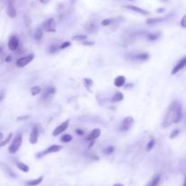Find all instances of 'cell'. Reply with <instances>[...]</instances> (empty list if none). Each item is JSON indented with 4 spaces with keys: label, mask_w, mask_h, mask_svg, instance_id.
<instances>
[{
    "label": "cell",
    "mask_w": 186,
    "mask_h": 186,
    "mask_svg": "<svg viewBox=\"0 0 186 186\" xmlns=\"http://www.w3.org/2000/svg\"><path fill=\"white\" fill-rule=\"evenodd\" d=\"M43 176H40L36 179H34V180H30V181H27L26 183V185L27 186H36L38 184H40L43 181Z\"/></svg>",
    "instance_id": "5bb4252c"
},
{
    "label": "cell",
    "mask_w": 186,
    "mask_h": 186,
    "mask_svg": "<svg viewBox=\"0 0 186 186\" xmlns=\"http://www.w3.org/2000/svg\"><path fill=\"white\" fill-rule=\"evenodd\" d=\"M22 141H23V136L21 134H17L15 138V140L13 141L12 144L10 145L9 149H8L9 152L10 153H16L19 150V148L21 147Z\"/></svg>",
    "instance_id": "7a4b0ae2"
},
{
    "label": "cell",
    "mask_w": 186,
    "mask_h": 186,
    "mask_svg": "<svg viewBox=\"0 0 186 186\" xmlns=\"http://www.w3.org/2000/svg\"><path fill=\"white\" fill-rule=\"evenodd\" d=\"M114 83L115 87H118V88L123 87L124 83H125V78H124V76H118V77L115 78Z\"/></svg>",
    "instance_id": "9a60e30c"
},
{
    "label": "cell",
    "mask_w": 186,
    "mask_h": 186,
    "mask_svg": "<svg viewBox=\"0 0 186 186\" xmlns=\"http://www.w3.org/2000/svg\"><path fill=\"white\" fill-rule=\"evenodd\" d=\"M85 30H87L88 32H94L96 30V25L93 22H88L85 25Z\"/></svg>",
    "instance_id": "e0dca14e"
},
{
    "label": "cell",
    "mask_w": 186,
    "mask_h": 186,
    "mask_svg": "<svg viewBox=\"0 0 186 186\" xmlns=\"http://www.w3.org/2000/svg\"><path fill=\"white\" fill-rule=\"evenodd\" d=\"M164 18L163 17H157V18H150V19H147V24H155V23H159V22H162Z\"/></svg>",
    "instance_id": "7402d4cb"
},
{
    "label": "cell",
    "mask_w": 186,
    "mask_h": 186,
    "mask_svg": "<svg viewBox=\"0 0 186 186\" xmlns=\"http://www.w3.org/2000/svg\"><path fill=\"white\" fill-rule=\"evenodd\" d=\"M42 37H43V29H42L41 27H39V28L36 29V31H35V37L36 40H40V39L42 38Z\"/></svg>",
    "instance_id": "ffe728a7"
},
{
    "label": "cell",
    "mask_w": 186,
    "mask_h": 186,
    "mask_svg": "<svg viewBox=\"0 0 186 186\" xmlns=\"http://www.w3.org/2000/svg\"><path fill=\"white\" fill-rule=\"evenodd\" d=\"M125 7L126 8H128V9H130V10H133V11H134V12H137V13H139L141 15H149L150 13L148 12V11H146V10H144V9H142V8H140V7H137V6H125Z\"/></svg>",
    "instance_id": "8fae6325"
},
{
    "label": "cell",
    "mask_w": 186,
    "mask_h": 186,
    "mask_svg": "<svg viewBox=\"0 0 186 186\" xmlns=\"http://www.w3.org/2000/svg\"><path fill=\"white\" fill-rule=\"evenodd\" d=\"M183 117V107L177 102L173 101L171 103L168 111L166 112L163 120V127L167 128L170 127L173 123H178Z\"/></svg>",
    "instance_id": "6da1fadb"
},
{
    "label": "cell",
    "mask_w": 186,
    "mask_h": 186,
    "mask_svg": "<svg viewBox=\"0 0 186 186\" xmlns=\"http://www.w3.org/2000/svg\"><path fill=\"white\" fill-rule=\"evenodd\" d=\"M68 125H69V119H66L65 121H64L63 123H61L59 126H57V127L54 130V132H53V136H58L59 134H61L62 132H64L67 129Z\"/></svg>",
    "instance_id": "277c9868"
},
{
    "label": "cell",
    "mask_w": 186,
    "mask_h": 186,
    "mask_svg": "<svg viewBox=\"0 0 186 186\" xmlns=\"http://www.w3.org/2000/svg\"><path fill=\"white\" fill-rule=\"evenodd\" d=\"M160 178H161V177H160L159 175H158V176H155V178H153L145 186H157L158 185V184H159Z\"/></svg>",
    "instance_id": "d6986e66"
},
{
    "label": "cell",
    "mask_w": 186,
    "mask_h": 186,
    "mask_svg": "<svg viewBox=\"0 0 186 186\" xmlns=\"http://www.w3.org/2000/svg\"><path fill=\"white\" fill-rule=\"evenodd\" d=\"M45 29L48 32H55L56 31V21L54 18H48L44 24Z\"/></svg>",
    "instance_id": "5b68a950"
},
{
    "label": "cell",
    "mask_w": 186,
    "mask_h": 186,
    "mask_svg": "<svg viewBox=\"0 0 186 186\" xmlns=\"http://www.w3.org/2000/svg\"><path fill=\"white\" fill-rule=\"evenodd\" d=\"M55 93H56V89L53 88V87H50V88L47 89V90H46V92H45V94L43 95V99L47 100V101H49V100H51L53 98V96L55 95Z\"/></svg>",
    "instance_id": "30bf717a"
},
{
    "label": "cell",
    "mask_w": 186,
    "mask_h": 186,
    "mask_svg": "<svg viewBox=\"0 0 186 186\" xmlns=\"http://www.w3.org/2000/svg\"><path fill=\"white\" fill-rule=\"evenodd\" d=\"M16 166H17V168L20 170V171H22L24 172H28V171H29V167L27 164L23 163V162H16Z\"/></svg>",
    "instance_id": "ac0fdd59"
},
{
    "label": "cell",
    "mask_w": 186,
    "mask_h": 186,
    "mask_svg": "<svg viewBox=\"0 0 186 186\" xmlns=\"http://www.w3.org/2000/svg\"><path fill=\"white\" fill-rule=\"evenodd\" d=\"M12 135H13L12 133H9V135L7 136V138H6L5 141H1V146H2V147H3V146H5V145H6V143H7V142H8V141L11 140Z\"/></svg>",
    "instance_id": "f1b7e54d"
},
{
    "label": "cell",
    "mask_w": 186,
    "mask_h": 186,
    "mask_svg": "<svg viewBox=\"0 0 186 186\" xmlns=\"http://www.w3.org/2000/svg\"><path fill=\"white\" fill-rule=\"evenodd\" d=\"M83 44L84 45H93V42H91V43H89V42H84Z\"/></svg>",
    "instance_id": "d590c367"
},
{
    "label": "cell",
    "mask_w": 186,
    "mask_h": 186,
    "mask_svg": "<svg viewBox=\"0 0 186 186\" xmlns=\"http://www.w3.org/2000/svg\"><path fill=\"white\" fill-rule=\"evenodd\" d=\"M7 15L12 18L16 17V9L12 3H9V5L7 6Z\"/></svg>",
    "instance_id": "7c38bea8"
},
{
    "label": "cell",
    "mask_w": 186,
    "mask_h": 186,
    "mask_svg": "<svg viewBox=\"0 0 186 186\" xmlns=\"http://www.w3.org/2000/svg\"><path fill=\"white\" fill-rule=\"evenodd\" d=\"M149 58V55L146 54V53H142V54H138L136 56V58L137 59H141V60H145Z\"/></svg>",
    "instance_id": "484cf974"
},
{
    "label": "cell",
    "mask_w": 186,
    "mask_h": 186,
    "mask_svg": "<svg viewBox=\"0 0 186 186\" xmlns=\"http://www.w3.org/2000/svg\"><path fill=\"white\" fill-rule=\"evenodd\" d=\"M178 133H179V131H178V130H175V132H172V134H171L170 138H171V139H172V138L176 137Z\"/></svg>",
    "instance_id": "d6a6232c"
},
{
    "label": "cell",
    "mask_w": 186,
    "mask_h": 186,
    "mask_svg": "<svg viewBox=\"0 0 186 186\" xmlns=\"http://www.w3.org/2000/svg\"><path fill=\"white\" fill-rule=\"evenodd\" d=\"M72 136L69 135V134H65V135H64L61 138V141H62L63 142H70L71 141H72Z\"/></svg>",
    "instance_id": "4316f807"
},
{
    "label": "cell",
    "mask_w": 186,
    "mask_h": 186,
    "mask_svg": "<svg viewBox=\"0 0 186 186\" xmlns=\"http://www.w3.org/2000/svg\"><path fill=\"white\" fill-rule=\"evenodd\" d=\"M134 124V118L131 116H128L124 119L121 124V130L122 131H128Z\"/></svg>",
    "instance_id": "8992f818"
},
{
    "label": "cell",
    "mask_w": 186,
    "mask_h": 186,
    "mask_svg": "<svg viewBox=\"0 0 186 186\" xmlns=\"http://www.w3.org/2000/svg\"><path fill=\"white\" fill-rule=\"evenodd\" d=\"M113 151H114V148H113V147H110V148L107 149V152H106V153H111V152H113Z\"/></svg>",
    "instance_id": "e575fe53"
},
{
    "label": "cell",
    "mask_w": 186,
    "mask_h": 186,
    "mask_svg": "<svg viewBox=\"0 0 186 186\" xmlns=\"http://www.w3.org/2000/svg\"><path fill=\"white\" fill-rule=\"evenodd\" d=\"M61 150H62L61 145H52L46 151V153H55V152H60Z\"/></svg>",
    "instance_id": "2e32d148"
},
{
    "label": "cell",
    "mask_w": 186,
    "mask_h": 186,
    "mask_svg": "<svg viewBox=\"0 0 186 186\" xmlns=\"http://www.w3.org/2000/svg\"><path fill=\"white\" fill-rule=\"evenodd\" d=\"M40 91H41V89L38 86H35V87H32L31 88V93L33 96H35V95L39 94Z\"/></svg>",
    "instance_id": "cb8c5ba5"
},
{
    "label": "cell",
    "mask_w": 186,
    "mask_h": 186,
    "mask_svg": "<svg viewBox=\"0 0 186 186\" xmlns=\"http://www.w3.org/2000/svg\"><path fill=\"white\" fill-rule=\"evenodd\" d=\"M186 66V56L184 58H183L176 65H175V67L172 68V75H175V74H177L179 71H181L183 68H184Z\"/></svg>",
    "instance_id": "52a82bcc"
},
{
    "label": "cell",
    "mask_w": 186,
    "mask_h": 186,
    "mask_svg": "<svg viewBox=\"0 0 186 186\" xmlns=\"http://www.w3.org/2000/svg\"><path fill=\"white\" fill-rule=\"evenodd\" d=\"M87 38V37L85 35H76L72 37L73 40H76V41H84Z\"/></svg>",
    "instance_id": "44dd1931"
},
{
    "label": "cell",
    "mask_w": 186,
    "mask_h": 186,
    "mask_svg": "<svg viewBox=\"0 0 186 186\" xmlns=\"http://www.w3.org/2000/svg\"><path fill=\"white\" fill-rule=\"evenodd\" d=\"M154 146H155V141H154V140H151V141H149V143L147 144L146 151H147V152H150V151L154 148Z\"/></svg>",
    "instance_id": "83f0119b"
},
{
    "label": "cell",
    "mask_w": 186,
    "mask_h": 186,
    "mask_svg": "<svg viewBox=\"0 0 186 186\" xmlns=\"http://www.w3.org/2000/svg\"><path fill=\"white\" fill-rule=\"evenodd\" d=\"M100 134H101V130L100 129H94V130H93L91 132V133L89 134L87 140L88 141H94V140H96L100 136Z\"/></svg>",
    "instance_id": "4fadbf2b"
},
{
    "label": "cell",
    "mask_w": 186,
    "mask_h": 186,
    "mask_svg": "<svg viewBox=\"0 0 186 186\" xmlns=\"http://www.w3.org/2000/svg\"><path fill=\"white\" fill-rule=\"evenodd\" d=\"M160 37V33L159 32H155V33H150L148 34V38L150 40H155Z\"/></svg>",
    "instance_id": "d4e9b609"
},
{
    "label": "cell",
    "mask_w": 186,
    "mask_h": 186,
    "mask_svg": "<svg viewBox=\"0 0 186 186\" xmlns=\"http://www.w3.org/2000/svg\"><path fill=\"white\" fill-rule=\"evenodd\" d=\"M112 22H113V19H112V18H106V19H105V20L102 21V25H103V26H108Z\"/></svg>",
    "instance_id": "f546056e"
},
{
    "label": "cell",
    "mask_w": 186,
    "mask_h": 186,
    "mask_svg": "<svg viewBox=\"0 0 186 186\" xmlns=\"http://www.w3.org/2000/svg\"><path fill=\"white\" fill-rule=\"evenodd\" d=\"M38 136H39V131L36 127H34L30 134V138H29V141L31 144H35L38 141Z\"/></svg>",
    "instance_id": "9c48e42d"
},
{
    "label": "cell",
    "mask_w": 186,
    "mask_h": 186,
    "mask_svg": "<svg viewBox=\"0 0 186 186\" xmlns=\"http://www.w3.org/2000/svg\"><path fill=\"white\" fill-rule=\"evenodd\" d=\"M34 59V55H28V56H26V57H22L20 58L19 59H17L16 61V66L19 67V68H23V67H26L27 64H29L32 60Z\"/></svg>",
    "instance_id": "3957f363"
},
{
    "label": "cell",
    "mask_w": 186,
    "mask_h": 186,
    "mask_svg": "<svg viewBox=\"0 0 186 186\" xmlns=\"http://www.w3.org/2000/svg\"><path fill=\"white\" fill-rule=\"evenodd\" d=\"M114 186H124V184H114Z\"/></svg>",
    "instance_id": "8d00e7d4"
},
{
    "label": "cell",
    "mask_w": 186,
    "mask_h": 186,
    "mask_svg": "<svg viewBox=\"0 0 186 186\" xmlns=\"http://www.w3.org/2000/svg\"><path fill=\"white\" fill-rule=\"evenodd\" d=\"M184 186H186V178H185V181H184Z\"/></svg>",
    "instance_id": "74e56055"
},
{
    "label": "cell",
    "mask_w": 186,
    "mask_h": 186,
    "mask_svg": "<svg viewBox=\"0 0 186 186\" xmlns=\"http://www.w3.org/2000/svg\"><path fill=\"white\" fill-rule=\"evenodd\" d=\"M39 1H40L42 4H45V5H46V4H48L51 0H39Z\"/></svg>",
    "instance_id": "836d02e7"
},
{
    "label": "cell",
    "mask_w": 186,
    "mask_h": 186,
    "mask_svg": "<svg viewBox=\"0 0 186 186\" xmlns=\"http://www.w3.org/2000/svg\"><path fill=\"white\" fill-rule=\"evenodd\" d=\"M69 46H70V42H68V41H67V42L63 43L60 48H61V49L63 50V49H65V48H67V47H69Z\"/></svg>",
    "instance_id": "1f68e13d"
},
{
    "label": "cell",
    "mask_w": 186,
    "mask_h": 186,
    "mask_svg": "<svg viewBox=\"0 0 186 186\" xmlns=\"http://www.w3.org/2000/svg\"><path fill=\"white\" fill-rule=\"evenodd\" d=\"M18 45H19V42H18L17 37H15V36L10 37V38H9V40H8V44H7L8 49L12 51L16 50V49L18 48Z\"/></svg>",
    "instance_id": "ba28073f"
},
{
    "label": "cell",
    "mask_w": 186,
    "mask_h": 186,
    "mask_svg": "<svg viewBox=\"0 0 186 186\" xmlns=\"http://www.w3.org/2000/svg\"><path fill=\"white\" fill-rule=\"evenodd\" d=\"M124 99V96L121 92H116L113 98V102H121Z\"/></svg>",
    "instance_id": "603a6c76"
},
{
    "label": "cell",
    "mask_w": 186,
    "mask_h": 186,
    "mask_svg": "<svg viewBox=\"0 0 186 186\" xmlns=\"http://www.w3.org/2000/svg\"><path fill=\"white\" fill-rule=\"evenodd\" d=\"M181 26H182V28H186V14L183 17L182 20H181Z\"/></svg>",
    "instance_id": "4dcf8cb0"
}]
</instances>
